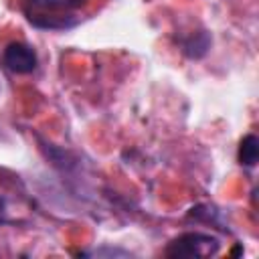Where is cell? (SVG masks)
I'll list each match as a JSON object with an SVG mask.
<instances>
[{"mask_svg":"<svg viewBox=\"0 0 259 259\" xmlns=\"http://www.w3.org/2000/svg\"><path fill=\"white\" fill-rule=\"evenodd\" d=\"M89 0H22L26 20L42 30H67L79 22L77 10Z\"/></svg>","mask_w":259,"mask_h":259,"instance_id":"cell-1","label":"cell"},{"mask_svg":"<svg viewBox=\"0 0 259 259\" xmlns=\"http://www.w3.org/2000/svg\"><path fill=\"white\" fill-rule=\"evenodd\" d=\"M221 249V241L210 233L200 231H186L176 235L168 241L164 255L172 259H198V257H212Z\"/></svg>","mask_w":259,"mask_h":259,"instance_id":"cell-2","label":"cell"},{"mask_svg":"<svg viewBox=\"0 0 259 259\" xmlns=\"http://www.w3.org/2000/svg\"><path fill=\"white\" fill-rule=\"evenodd\" d=\"M2 65L14 75H30L38 65V57L30 45L12 40L2 51Z\"/></svg>","mask_w":259,"mask_h":259,"instance_id":"cell-3","label":"cell"},{"mask_svg":"<svg viewBox=\"0 0 259 259\" xmlns=\"http://www.w3.org/2000/svg\"><path fill=\"white\" fill-rule=\"evenodd\" d=\"M180 45V51L192 59V61H198L202 59L208 51H210V45H212V38H210V32L204 30V28H198V30H190L186 36H182L178 40Z\"/></svg>","mask_w":259,"mask_h":259,"instance_id":"cell-4","label":"cell"},{"mask_svg":"<svg viewBox=\"0 0 259 259\" xmlns=\"http://www.w3.org/2000/svg\"><path fill=\"white\" fill-rule=\"evenodd\" d=\"M237 158H239V164L241 166H247V168H251V166L257 164V158H259V140H257L255 134H247L241 140Z\"/></svg>","mask_w":259,"mask_h":259,"instance_id":"cell-5","label":"cell"},{"mask_svg":"<svg viewBox=\"0 0 259 259\" xmlns=\"http://www.w3.org/2000/svg\"><path fill=\"white\" fill-rule=\"evenodd\" d=\"M81 255L87 257H130V251H121V249H111V247H101V249H91V251H83Z\"/></svg>","mask_w":259,"mask_h":259,"instance_id":"cell-6","label":"cell"},{"mask_svg":"<svg viewBox=\"0 0 259 259\" xmlns=\"http://www.w3.org/2000/svg\"><path fill=\"white\" fill-rule=\"evenodd\" d=\"M6 221H8V206L4 196H0V223H6Z\"/></svg>","mask_w":259,"mask_h":259,"instance_id":"cell-7","label":"cell"}]
</instances>
